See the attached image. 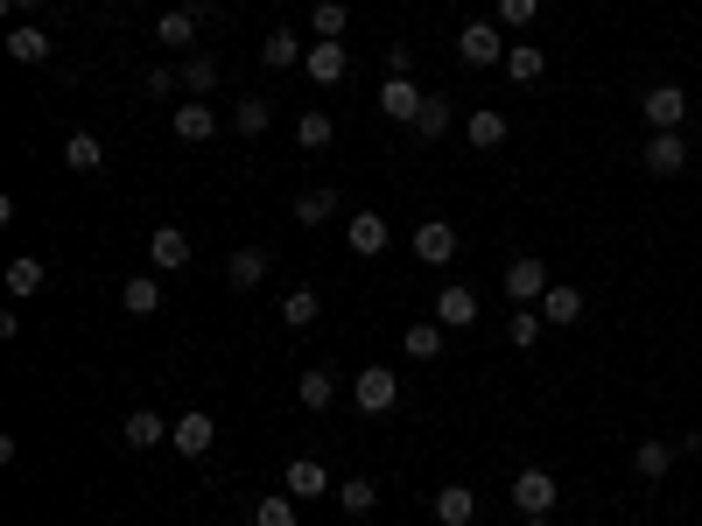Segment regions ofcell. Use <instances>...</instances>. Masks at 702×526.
Instances as JSON below:
<instances>
[{
	"instance_id": "25",
	"label": "cell",
	"mask_w": 702,
	"mask_h": 526,
	"mask_svg": "<svg viewBox=\"0 0 702 526\" xmlns=\"http://www.w3.org/2000/svg\"><path fill=\"white\" fill-rule=\"evenodd\" d=\"M541 316H548V323H576V316H584V288H570V281H556V288L541 295Z\"/></svg>"
},
{
	"instance_id": "23",
	"label": "cell",
	"mask_w": 702,
	"mask_h": 526,
	"mask_svg": "<svg viewBox=\"0 0 702 526\" xmlns=\"http://www.w3.org/2000/svg\"><path fill=\"white\" fill-rule=\"evenodd\" d=\"M541 70H548V50H541V42H513V50H506V78L534 85Z\"/></svg>"
},
{
	"instance_id": "39",
	"label": "cell",
	"mask_w": 702,
	"mask_h": 526,
	"mask_svg": "<svg viewBox=\"0 0 702 526\" xmlns=\"http://www.w3.org/2000/svg\"><path fill=\"white\" fill-rule=\"evenodd\" d=\"M541 323H548V316H541V309H513V316H506V337H513V344H520V351H527V344H534V337H541Z\"/></svg>"
},
{
	"instance_id": "37",
	"label": "cell",
	"mask_w": 702,
	"mask_h": 526,
	"mask_svg": "<svg viewBox=\"0 0 702 526\" xmlns=\"http://www.w3.org/2000/svg\"><path fill=\"white\" fill-rule=\"evenodd\" d=\"M8 295H42V260H8Z\"/></svg>"
},
{
	"instance_id": "3",
	"label": "cell",
	"mask_w": 702,
	"mask_h": 526,
	"mask_svg": "<svg viewBox=\"0 0 702 526\" xmlns=\"http://www.w3.org/2000/svg\"><path fill=\"white\" fill-rule=\"evenodd\" d=\"M457 56H464L471 70H485V64H506V42H499V28H492V22H464V28H457Z\"/></svg>"
},
{
	"instance_id": "8",
	"label": "cell",
	"mask_w": 702,
	"mask_h": 526,
	"mask_svg": "<svg viewBox=\"0 0 702 526\" xmlns=\"http://www.w3.org/2000/svg\"><path fill=\"white\" fill-rule=\"evenodd\" d=\"M148 267H155V274H176V267H190V232H176V224H155V239H148Z\"/></svg>"
},
{
	"instance_id": "40",
	"label": "cell",
	"mask_w": 702,
	"mask_h": 526,
	"mask_svg": "<svg viewBox=\"0 0 702 526\" xmlns=\"http://www.w3.org/2000/svg\"><path fill=\"white\" fill-rule=\"evenodd\" d=\"M218 85V56H190L183 64V92H212Z\"/></svg>"
},
{
	"instance_id": "1",
	"label": "cell",
	"mask_w": 702,
	"mask_h": 526,
	"mask_svg": "<svg viewBox=\"0 0 702 526\" xmlns=\"http://www.w3.org/2000/svg\"><path fill=\"white\" fill-rule=\"evenodd\" d=\"M639 113H647L653 133H681V119H689V92H681V85H653V92L639 99Z\"/></svg>"
},
{
	"instance_id": "12",
	"label": "cell",
	"mask_w": 702,
	"mask_h": 526,
	"mask_svg": "<svg viewBox=\"0 0 702 526\" xmlns=\"http://www.w3.org/2000/svg\"><path fill=\"white\" fill-rule=\"evenodd\" d=\"M422 99H429V92H422L414 78H386V85H380V113H386V119H408V127H414V113H422Z\"/></svg>"
},
{
	"instance_id": "29",
	"label": "cell",
	"mask_w": 702,
	"mask_h": 526,
	"mask_svg": "<svg viewBox=\"0 0 702 526\" xmlns=\"http://www.w3.org/2000/svg\"><path fill=\"white\" fill-rule=\"evenodd\" d=\"M119 303H127V316H155L162 309V281L155 274H133L127 288H119Z\"/></svg>"
},
{
	"instance_id": "21",
	"label": "cell",
	"mask_w": 702,
	"mask_h": 526,
	"mask_svg": "<svg viewBox=\"0 0 702 526\" xmlns=\"http://www.w3.org/2000/svg\"><path fill=\"white\" fill-rule=\"evenodd\" d=\"M226 281H232V288H260V281H267V253L260 246H239L226 260Z\"/></svg>"
},
{
	"instance_id": "34",
	"label": "cell",
	"mask_w": 702,
	"mask_h": 526,
	"mask_svg": "<svg viewBox=\"0 0 702 526\" xmlns=\"http://www.w3.org/2000/svg\"><path fill=\"white\" fill-rule=\"evenodd\" d=\"M400 351H408V358H422V365H429V358H443V323H408Z\"/></svg>"
},
{
	"instance_id": "16",
	"label": "cell",
	"mask_w": 702,
	"mask_h": 526,
	"mask_svg": "<svg viewBox=\"0 0 702 526\" xmlns=\"http://www.w3.org/2000/svg\"><path fill=\"white\" fill-rule=\"evenodd\" d=\"M64 169H78V176H99L106 169V147H99V133H64Z\"/></svg>"
},
{
	"instance_id": "4",
	"label": "cell",
	"mask_w": 702,
	"mask_h": 526,
	"mask_svg": "<svg viewBox=\"0 0 702 526\" xmlns=\"http://www.w3.org/2000/svg\"><path fill=\"white\" fill-rule=\"evenodd\" d=\"M513 505L527 519H548V513H556V477H548V471H520L513 477Z\"/></svg>"
},
{
	"instance_id": "35",
	"label": "cell",
	"mask_w": 702,
	"mask_h": 526,
	"mask_svg": "<svg viewBox=\"0 0 702 526\" xmlns=\"http://www.w3.org/2000/svg\"><path fill=\"white\" fill-rule=\"evenodd\" d=\"M267 119H275V99H260V92L232 105V127H239V133H267Z\"/></svg>"
},
{
	"instance_id": "33",
	"label": "cell",
	"mask_w": 702,
	"mask_h": 526,
	"mask_svg": "<svg viewBox=\"0 0 702 526\" xmlns=\"http://www.w3.org/2000/svg\"><path fill=\"white\" fill-rule=\"evenodd\" d=\"M309 22H317V42H345L352 8H345V0H317V14H309Z\"/></svg>"
},
{
	"instance_id": "42",
	"label": "cell",
	"mask_w": 702,
	"mask_h": 526,
	"mask_svg": "<svg viewBox=\"0 0 702 526\" xmlns=\"http://www.w3.org/2000/svg\"><path fill=\"white\" fill-rule=\"evenodd\" d=\"M408 70H414V50H408V42H394V50H386V78H408Z\"/></svg>"
},
{
	"instance_id": "41",
	"label": "cell",
	"mask_w": 702,
	"mask_h": 526,
	"mask_svg": "<svg viewBox=\"0 0 702 526\" xmlns=\"http://www.w3.org/2000/svg\"><path fill=\"white\" fill-rule=\"evenodd\" d=\"M534 14H541V0H499V22L506 28H527Z\"/></svg>"
},
{
	"instance_id": "28",
	"label": "cell",
	"mask_w": 702,
	"mask_h": 526,
	"mask_svg": "<svg viewBox=\"0 0 702 526\" xmlns=\"http://www.w3.org/2000/svg\"><path fill=\"white\" fill-rule=\"evenodd\" d=\"M464 133H471V147H499V141H506V133H513V127H506V113H492V105H477V113L464 119Z\"/></svg>"
},
{
	"instance_id": "43",
	"label": "cell",
	"mask_w": 702,
	"mask_h": 526,
	"mask_svg": "<svg viewBox=\"0 0 702 526\" xmlns=\"http://www.w3.org/2000/svg\"><path fill=\"white\" fill-rule=\"evenodd\" d=\"M176 85H183V70H162V64L148 70V92H155V99H162V92H176Z\"/></svg>"
},
{
	"instance_id": "38",
	"label": "cell",
	"mask_w": 702,
	"mask_h": 526,
	"mask_svg": "<svg viewBox=\"0 0 702 526\" xmlns=\"http://www.w3.org/2000/svg\"><path fill=\"white\" fill-rule=\"evenodd\" d=\"M414 133L443 141V133H450V99H422V113H414Z\"/></svg>"
},
{
	"instance_id": "22",
	"label": "cell",
	"mask_w": 702,
	"mask_h": 526,
	"mask_svg": "<svg viewBox=\"0 0 702 526\" xmlns=\"http://www.w3.org/2000/svg\"><path fill=\"white\" fill-rule=\"evenodd\" d=\"M317 316H323V295L317 288H289V295H281V323H289V330H309Z\"/></svg>"
},
{
	"instance_id": "2",
	"label": "cell",
	"mask_w": 702,
	"mask_h": 526,
	"mask_svg": "<svg viewBox=\"0 0 702 526\" xmlns=\"http://www.w3.org/2000/svg\"><path fill=\"white\" fill-rule=\"evenodd\" d=\"M352 400H358V414H386V408L400 400V380H394L386 365H366V372L352 380Z\"/></svg>"
},
{
	"instance_id": "15",
	"label": "cell",
	"mask_w": 702,
	"mask_h": 526,
	"mask_svg": "<svg viewBox=\"0 0 702 526\" xmlns=\"http://www.w3.org/2000/svg\"><path fill=\"white\" fill-rule=\"evenodd\" d=\"M436 323H443V330H464V323H477V295L464 288V281H450V288L436 295Z\"/></svg>"
},
{
	"instance_id": "36",
	"label": "cell",
	"mask_w": 702,
	"mask_h": 526,
	"mask_svg": "<svg viewBox=\"0 0 702 526\" xmlns=\"http://www.w3.org/2000/svg\"><path fill=\"white\" fill-rule=\"evenodd\" d=\"M295 505H303V499H289V491H267V499L253 505V526H295Z\"/></svg>"
},
{
	"instance_id": "14",
	"label": "cell",
	"mask_w": 702,
	"mask_h": 526,
	"mask_svg": "<svg viewBox=\"0 0 702 526\" xmlns=\"http://www.w3.org/2000/svg\"><path fill=\"white\" fill-rule=\"evenodd\" d=\"M345 239H352V253H358V260H372V253H386V239H394V232H386V218H380V210H358V218L345 224Z\"/></svg>"
},
{
	"instance_id": "45",
	"label": "cell",
	"mask_w": 702,
	"mask_h": 526,
	"mask_svg": "<svg viewBox=\"0 0 702 526\" xmlns=\"http://www.w3.org/2000/svg\"><path fill=\"white\" fill-rule=\"evenodd\" d=\"M8 8H14V14H28V8H42V0H8Z\"/></svg>"
},
{
	"instance_id": "9",
	"label": "cell",
	"mask_w": 702,
	"mask_h": 526,
	"mask_svg": "<svg viewBox=\"0 0 702 526\" xmlns=\"http://www.w3.org/2000/svg\"><path fill=\"white\" fill-rule=\"evenodd\" d=\"M506 295H513V303H541L548 295V267L534 260V253H520V260L506 267Z\"/></svg>"
},
{
	"instance_id": "17",
	"label": "cell",
	"mask_w": 702,
	"mask_h": 526,
	"mask_svg": "<svg viewBox=\"0 0 702 526\" xmlns=\"http://www.w3.org/2000/svg\"><path fill=\"white\" fill-rule=\"evenodd\" d=\"M477 519V491L471 485H443L436 491V526H471Z\"/></svg>"
},
{
	"instance_id": "11",
	"label": "cell",
	"mask_w": 702,
	"mask_h": 526,
	"mask_svg": "<svg viewBox=\"0 0 702 526\" xmlns=\"http://www.w3.org/2000/svg\"><path fill=\"white\" fill-rule=\"evenodd\" d=\"M169 428H176V421H162L155 408H133L127 421H119V442H127V449H155V442H169Z\"/></svg>"
},
{
	"instance_id": "20",
	"label": "cell",
	"mask_w": 702,
	"mask_h": 526,
	"mask_svg": "<svg viewBox=\"0 0 702 526\" xmlns=\"http://www.w3.org/2000/svg\"><path fill=\"white\" fill-rule=\"evenodd\" d=\"M675 457H681L675 442H661V435H647V442L633 449V471H639V477H667V471H675Z\"/></svg>"
},
{
	"instance_id": "46",
	"label": "cell",
	"mask_w": 702,
	"mask_h": 526,
	"mask_svg": "<svg viewBox=\"0 0 702 526\" xmlns=\"http://www.w3.org/2000/svg\"><path fill=\"white\" fill-rule=\"evenodd\" d=\"M527 526H556V519H527Z\"/></svg>"
},
{
	"instance_id": "5",
	"label": "cell",
	"mask_w": 702,
	"mask_h": 526,
	"mask_svg": "<svg viewBox=\"0 0 702 526\" xmlns=\"http://www.w3.org/2000/svg\"><path fill=\"white\" fill-rule=\"evenodd\" d=\"M639 162H647V176H681L689 169V141H681V133H653V141L639 147Z\"/></svg>"
},
{
	"instance_id": "44",
	"label": "cell",
	"mask_w": 702,
	"mask_h": 526,
	"mask_svg": "<svg viewBox=\"0 0 702 526\" xmlns=\"http://www.w3.org/2000/svg\"><path fill=\"white\" fill-rule=\"evenodd\" d=\"M183 14H190V22H212V14H218V0H183Z\"/></svg>"
},
{
	"instance_id": "6",
	"label": "cell",
	"mask_w": 702,
	"mask_h": 526,
	"mask_svg": "<svg viewBox=\"0 0 702 526\" xmlns=\"http://www.w3.org/2000/svg\"><path fill=\"white\" fill-rule=\"evenodd\" d=\"M414 260L450 267V260H457V232H450L443 218H422V224H414Z\"/></svg>"
},
{
	"instance_id": "30",
	"label": "cell",
	"mask_w": 702,
	"mask_h": 526,
	"mask_svg": "<svg viewBox=\"0 0 702 526\" xmlns=\"http://www.w3.org/2000/svg\"><path fill=\"white\" fill-rule=\"evenodd\" d=\"M8 56L14 64H50V36L42 28H8Z\"/></svg>"
},
{
	"instance_id": "26",
	"label": "cell",
	"mask_w": 702,
	"mask_h": 526,
	"mask_svg": "<svg viewBox=\"0 0 702 526\" xmlns=\"http://www.w3.org/2000/svg\"><path fill=\"white\" fill-rule=\"evenodd\" d=\"M331 499H337V505H345V513H352V519H366V513H372V505H380V485H372V477H345V485H337V491H331Z\"/></svg>"
},
{
	"instance_id": "7",
	"label": "cell",
	"mask_w": 702,
	"mask_h": 526,
	"mask_svg": "<svg viewBox=\"0 0 702 526\" xmlns=\"http://www.w3.org/2000/svg\"><path fill=\"white\" fill-rule=\"evenodd\" d=\"M281 491H289V499H323V491H337V485H331V471H323L317 457H295L289 471H281Z\"/></svg>"
},
{
	"instance_id": "13",
	"label": "cell",
	"mask_w": 702,
	"mask_h": 526,
	"mask_svg": "<svg viewBox=\"0 0 702 526\" xmlns=\"http://www.w3.org/2000/svg\"><path fill=\"white\" fill-rule=\"evenodd\" d=\"M212 414H183V421H176V428H169V449H176V457H212Z\"/></svg>"
},
{
	"instance_id": "18",
	"label": "cell",
	"mask_w": 702,
	"mask_h": 526,
	"mask_svg": "<svg viewBox=\"0 0 702 526\" xmlns=\"http://www.w3.org/2000/svg\"><path fill=\"white\" fill-rule=\"evenodd\" d=\"M212 133H218V113L204 99H183V105H176V141H212Z\"/></svg>"
},
{
	"instance_id": "27",
	"label": "cell",
	"mask_w": 702,
	"mask_h": 526,
	"mask_svg": "<svg viewBox=\"0 0 702 526\" xmlns=\"http://www.w3.org/2000/svg\"><path fill=\"white\" fill-rule=\"evenodd\" d=\"M331 210H337V190H303V197L289 204V218H295V224H309V232H317V224L331 218Z\"/></svg>"
},
{
	"instance_id": "24",
	"label": "cell",
	"mask_w": 702,
	"mask_h": 526,
	"mask_svg": "<svg viewBox=\"0 0 702 526\" xmlns=\"http://www.w3.org/2000/svg\"><path fill=\"white\" fill-rule=\"evenodd\" d=\"M295 141H303L309 155H317V147H331V141H337V119L323 113V105H309V113L295 119Z\"/></svg>"
},
{
	"instance_id": "10",
	"label": "cell",
	"mask_w": 702,
	"mask_h": 526,
	"mask_svg": "<svg viewBox=\"0 0 702 526\" xmlns=\"http://www.w3.org/2000/svg\"><path fill=\"white\" fill-rule=\"evenodd\" d=\"M303 70H309L317 85H345V70H352V50H345V42H309Z\"/></svg>"
},
{
	"instance_id": "19",
	"label": "cell",
	"mask_w": 702,
	"mask_h": 526,
	"mask_svg": "<svg viewBox=\"0 0 702 526\" xmlns=\"http://www.w3.org/2000/svg\"><path fill=\"white\" fill-rule=\"evenodd\" d=\"M295 400L323 414V408H331V400H337V372H331V365H309L303 380H295Z\"/></svg>"
},
{
	"instance_id": "31",
	"label": "cell",
	"mask_w": 702,
	"mask_h": 526,
	"mask_svg": "<svg viewBox=\"0 0 702 526\" xmlns=\"http://www.w3.org/2000/svg\"><path fill=\"white\" fill-rule=\"evenodd\" d=\"M155 42H162V50H190V42H197V22H190L183 8H169V14L155 22Z\"/></svg>"
},
{
	"instance_id": "32",
	"label": "cell",
	"mask_w": 702,
	"mask_h": 526,
	"mask_svg": "<svg viewBox=\"0 0 702 526\" xmlns=\"http://www.w3.org/2000/svg\"><path fill=\"white\" fill-rule=\"evenodd\" d=\"M260 56H267V70H289V64H303V42H295V28H275V36L260 42Z\"/></svg>"
}]
</instances>
